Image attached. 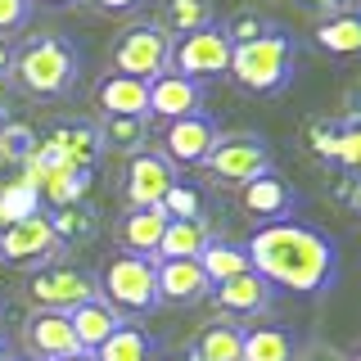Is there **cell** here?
Here are the masks:
<instances>
[{
  "label": "cell",
  "instance_id": "cell-1",
  "mask_svg": "<svg viewBox=\"0 0 361 361\" xmlns=\"http://www.w3.org/2000/svg\"><path fill=\"white\" fill-rule=\"evenodd\" d=\"M248 267L267 280L271 289H293L302 298H316L334 285V244L325 235H316L312 226L298 221H267L253 231V240L244 244Z\"/></svg>",
  "mask_w": 361,
  "mask_h": 361
},
{
  "label": "cell",
  "instance_id": "cell-2",
  "mask_svg": "<svg viewBox=\"0 0 361 361\" xmlns=\"http://www.w3.org/2000/svg\"><path fill=\"white\" fill-rule=\"evenodd\" d=\"M293 63H298L293 37L267 23L262 37H253L244 45H231V68H226V73H231L244 90H253V95H276V90L289 86Z\"/></svg>",
  "mask_w": 361,
  "mask_h": 361
},
{
  "label": "cell",
  "instance_id": "cell-3",
  "mask_svg": "<svg viewBox=\"0 0 361 361\" xmlns=\"http://www.w3.org/2000/svg\"><path fill=\"white\" fill-rule=\"evenodd\" d=\"M77 68H82V59H77L73 41H63V37H32L14 54V68H9V73L18 77V86L27 90V95L54 99V95H63V90H73Z\"/></svg>",
  "mask_w": 361,
  "mask_h": 361
},
{
  "label": "cell",
  "instance_id": "cell-4",
  "mask_svg": "<svg viewBox=\"0 0 361 361\" xmlns=\"http://www.w3.org/2000/svg\"><path fill=\"white\" fill-rule=\"evenodd\" d=\"M99 298L118 316H140L158 307V285H154V257L140 253H113L104 271L95 276Z\"/></svg>",
  "mask_w": 361,
  "mask_h": 361
},
{
  "label": "cell",
  "instance_id": "cell-5",
  "mask_svg": "<svg viewBox=\"0 0 361 361\" xmlns=\"http://www.w3.org/2000/svg\"><path fill=\"white\" fill-rule=\"evenodd\" d=\"M172 68V37L158 23H135L113 41V73L135 77V82H154Z\"/></svg>",
  "mask_w": 361,
  "mask_h": 361
},
{
  "label": "cell",
  "instance_id": "cell-6",
  "mask_svg": "<svg viewBox=\"0 0 361 361\" xmlns=\"http://www.w3.org/2000/svg\"><path fill=\"white\" fill-rule=\"evenodd\" d=\"M203 167H208L217 180L244 185V180H253L257 172H271V149H267L262 135H253V131L217 135V145H212V154H208Z\"/></svg>",
  "mask_w": 361,
  "mask_h": 361
},
{
  "label": "cell",
  "instance_id": "cell-7",
  "mask_svg": "<svg viewBox=\"0 0 361 361\" xmlns=\"http://www.w3.org/2000/svg\"><path fill=\"white\" fill-rule=\"evenodd\" d=\"M27 298L37 302V312H73L82 302L99 298L95 289V276L90 271H77V267H41L37 276L27 280Z\"/></svg>",
  "mask_w": 361,
  "mask_h": 361
},
{
  "label": "cell",
  "instance_id": "cell-8",
  "mask_svg": "<svg viewBox=\"0 0 361 361\" xmlns=\"http://www.w3.org/2000/svg\"><path fill=\"white\" fill-rule=\"evenodd\" d=\"M231 68V41L221 27H203L190 37H172V73L190 77V82H208Z\"/></svg>",
  "mask_w": 361,
  "mask_h": 361
},
{
  "label": "cell",
  "instance_id": "cell-9",
  "mask_svg": "<svg viewBox=\"0 0 361 361\" xmlns=\"http://www.w3.org/2000/svg\"><path fill=\"white\" fill-rule=\"evenodd\" d=\"M59 235L50 231V221H45V212H32V217L23 221H9L5 231H0V257H5L9 267H41L50 262V257H59Z\"/></svg>",
  "mask_w": 361,
  "mask_h": 361
},
{
  "label": "cell",
  "instance_id": "cell-10",
  "mask_svg": "<svg viewBox=\"0 0 361 361\" xmlns=\"http://www.w3.org/2000/svg\"><path fill=\"white\" fill-rule=\"evenodd\" d=\"M217 122L195 113V118H176V122H163V158L172 167H203L217 145Z\"/></svg>",
  "mask_w": 361,
  "mask_h": 361
},
{
  "label": "cell",
  "instance_id": "cell-11",
  "mask_svg": "<svg viewBox=\"0 0 361 361\" xmlns=\"http://www.w3.org/2000/svg\"><path fill=\"white\" fill-rule=\"evenodd\" d=\"M293 203H298V195H293V185L276 167H271V172H257L253 180L240 185V208H244V217H253V221H289Z\"/></svg>",
  "mask_w": 361,
  "mask_h": 361
},
{
  "label": "cell",
  "instance_id": "cell-12",
  "mask_svg": "<svg viewBox=\"0 0 361 361\" xmlns=\"http://www.w3.org/2000/svg\"><path fill=\"white\" fill-rule=\"evenodd\" d=\"M172 185H176V167L167 163L163 154H154V149L131 154V163H127V199H131V208H158Z\"/></svg>",
  "mask_w": 361,
  "mask_h": 361
},
{
  "label": "cell",
  "instance_id": "cell-13",
  "mask_svg": "<svg viewBox=\"0 0 361 361\" xmlns=\"http://www.w3.org/2000/svg\"><path fill=\"white\" fill-rule=\"evenodd\" d=\"M154 285L158 302H176V307H195L208 298V276H203L199 257H172V262H154Z\"/></svg>",
  "mask_w": 361,
  "mask_h": 361
},
{
  "label": "cell",
  "instance_id": "cell-14",
  "mask_svg": "<svg viewBox=\"0 0 361 361\" xmlns=\"http://www.w3.org/2000/svg\"><path fill=\"white\" fill-rule=\"evenodd\" d=\"M195 113H203V82H190L172 68L149 82V118L176 122V118H195Z\"/></svg>",
  "mask_w": 361,
  "mask_h": 361
},
{
  "label": "cell",
  "instance_id": "cell-15",
  "mask_svg": "<svg viewBox=\"0 0 361 361\" xmlns=\"http://www.w3.org/2000/svg\"><path fill=\"white\" fill-rule=\"evenodd\" d=\"M23 338H27L32 361H59L68 353H77V334L63 312H32L27 325H23Z\"/></svg>",
  "mask_w": 361,
  "mask_h": 361
},
{
  "label": "cell",
  "instance_id": "cell-16",
  "mask_svg": "<svg viewBox=\"0 0 361 361\" xmlns=\"http://www.w3.org/2000/svg\"><path fill=\"white\" fill-rule=\"evenodd\" d=\"M95 109L104 118H145L149 113V82H135V77L109 73L95 86Z\"/></svg>",
  "mask_w": 361,
  "mask_h": 361
},
{
  "label": "cell",
  "instance_id": "cell-17",
  "mask_svg": "<svg viewBox=\"0 0 361 361\" xmlns=\"http://www.w3.org/2000/svg\"><path fill=\"white\" fill-rule=\"evenodd\" d=\"M212 302H217L221 312H231V316H248V312H262L271 307V298H276V289L267 285L257 271H244V276H231V280H221V285H212Z\"/></svg>",
  "mask_w": 361,
  "mask_h": 361
},
{
  "label": "cell",
  "instance_id": "cell-18",
  "mask_svg": "<svg viewBox=\"0 0 361 361\" xmlns=\"http://www.w3.org/2000/svg\"><path fill=\"white\" fill-rule=\"evenodd\" d=\"M167 231V212L163 208H127L118 221V240H122V253H140V257H154L158 253V240Z\"/></svg>",
  "mask_w": 361,
  "mask_h": 361
},
{
  "label": "cell",
  "instance_id": "cell-19",
  "mask_svg": "<svg viewBox=\"0 0 361 361\" xmlns=\"http://www.w3.org/2000/svg\"><path fill=\"white\" fill-rule=\"evenodd\" d=\"M68 325H73V334H77V348H82V353H95V348L122 325V316L113 312L104 298H90V302L68 312Z\"/></svg>",
  "mask_w": 361,
  "mask_h": 361
},
{
  "label": "cell",
  "instance_id": "cell-20",
  "mask_svg": "<svg viewBox=\"0 0 361 361\" xmlns=\"http://www.w3.org/2000/svg\"><path fill=\"white\" fill-rule=\"evenodd\" d=\"M158 14H163L158 27H163L167 37H190V32L217 27V5H212V0H163Z\"/></svg>",
  "mask_w": 361,
  "mask_h": 361
},
{
  "label": "cell",
  "instance_id": "cell-21",
  "mask_svg": "<svg viewBox=\"0 0 361 361\" xmlns=\"http://www.w3.org/2000/svg\"><path fill=\"white\" fill-rule=\"evenodd\" d=\"M208 240H212V231H208V221H203V217H199V221H167L163 240H158L154 262H172V257H199Z\"/></svg>",
  "mask_w": 361,
  "mask_h": 361
},
{
  "label": "cell",
  "instance_id": "cell-22",
  "mask_svg": "<svg viewBox=\"0 0 361 361\" xmlns=\"http://www.w3.org/2000/svg\"><path fill=\"white\" fill-rule=\"evenodd\" d=\"M154 353H158L154 338L145 334L140 325H127V321H122L118 330H113L104 343L95 348V361H154Z\"/></svg>",
  "mask_w": 361,
  "mask_h": 361
},
{
  "label": "cell",
  "instance_id": "cell-23",
  "mask_svg": "<svg viewBox=\"0 0 361 361\" xmlns=\"http://www.w3.org/2000/svg\"><path fill=\"white\" fill-rule=\"evenodd\" d=\"M199 267H203V276H208V285H221V280H231V276H244V271H253V267H248L244 244L217 240V235H212V240L203 244Z\"/></svg>",
  "mask_w": 361,
  "mask_h": 361
},
{
  "label": "cell",
  "instance_id": "cell-24",
  "mask_svg": "<svg viewBox=\"0 0 361 361\" xmlns=\"http://www.w3.org/2000/svg\"><path fill=\"white\" fill-rule=\"evenodd\" d=\"M293 334L280 325H262V330H244L240 361H293Z\"/></svg>",
  "mask_w": 361,
  "mask_h": 361
},
{
  "label": "cell",
  "instance_id": "cell-25",
  "mask_svg": "<svg viewBox=\"0 0 361 361\" xmlns=\"http://www.w3.org/2000/svg\"><path fill=\"white\" fill-rule=\"evenodd\" d=\"M240 343H244V330L231 321H217V325H203L199 338H195V361H240Z\"/></svg>",
  "mask_w": 361,
  "mask_h": 361
},
{
  "label": "cell",
  "instance_id": "cell-26",
  "mask_svg": "<svg viewBox=\"0 0 361 361\" xmlns=\"http://www.w3.org/2000/svg\"><path fill=\"white\" fill-rule=\"evenodd\" d=\"M316 45L330 54H357L361 45V23L353 9H343V14H330L325 23H316Z\"/></svg>",
  "mask_w": 361,
  "mask_h": 361
},
{
  "label": "cell",
  "instance_id": "cell-27",
  "mask_svg": "<svg viewBox=\"0 0 361 361\" xmlns=\"http://www.w3.org/2000/svg\"><path fill=\"white\" fill-rule=\"evenodd\" d=\"M99 131V149H113V154H140L145 140H149V127L145 118H104Z\"/></svg>",
  "mask_w": 361,
  "mask_h": 361
},
{
  "label": "cell",
  "instance_id": "cell-28",
  "mask_svg": "<svg viewBox=\"0 0 361 361\" xmlns=\"http://www.w3.org/2000/svg\"><path fill=\"white\" fill-rule=\"evenodd\" d=\"M32 212H41V195H37L32 180H14V185L0 190V226L23 221V217H32Z\"/></svg>",
  "mask_w": 361,
  "mask_h": 361
},
{
  "label": "cell",
  "instance_id": "cell-29",
  "mask_svg": "<svg viewBox=\"0 0 361 361\" xmlns=\"http://www.w3.org/2000/svg\"><path fill=\"white\" fill-rule=\"evenodd\" d=\"M45 221H50V231L59 235V244L68 240H90V212L82 208V203H63V208H54V212H45Z\"/></svg>",
  "mask_w": 361,
  "mask_h": 361
},
{
  "label": "cell",
  "instance_id": "cell-30",
  "mask_svg": "<svg viewBox=\"0 0 361 361\" xmlns=\"http://www.w3.org/2000/svg\"><path fill=\"white\" fill-rule=\"evenodd\" d=\"M59 145H63V158L73 167H90L99 154V131L95 127H68V131H59Z\"/></svg>",
  "mask_w": 361,
  "mask_h": 361
},
{
  "label": "cell",
  "instance_id": "cell-31",
  "mask_svg": "<svg viewBox=\"0 0 361 361\" xmlns=\"http://www.w3.org/2000/svg\"><path fill=\"white\" fill-rule=\"evenodd\" d=\"M32 149H37V131L27 122H0V163L18 167V163H27Z\"/></svg>",
  "mask_w": 361,
  "mask_h": 361
},
{
  "label": "cell",
  "instance_id": "cell-32",
  "mask_svg": "<svg viewBox=\"0 0 361 361\" xmlns=\"http://www.w3.org/2000/svg\"><path fill=\"white\" fill-rule=\"evenodd\" d=\"M158 208L167 212V221H199V217H203V195H199V185L176 180V185L163 195V203H158Z\"/></svg>",
  "mask_w": 361,
  "mask_h": 361
},
{
  "label": "cell",
  "instance_id": "cell-33",
  "mask_svg": "<svg viewBox=\"0 0 361 361\" xmlns=\"http://www.w3.org/2000/svg\"><path fill=\"white\" fill-rule=\"evenodd\" d=\"M334 163H343L348 172H357V163H361V135L353 122L343 131H334Z\"/></svg>",
  "mask_w": 361,
  "mask_h": 361
},
{
  "label": "cell",
  "instance_id": "cell-34",
  "mask_svg": "<svg viewBox=\"0 0 361 361\" xmlns=\"http://www.w3.org/2000/svg\"><path fill=\"white\" fill-rule=\"evenodd\" d=\"M221 32H226V41H231V45H244V41L262 37V32H267V23L257 18V14H240V18H231V23H226Z\"/></svg>",
  "mask_w": 361,
  "mask_h": 361
},
{
  "label": "cell",
  "instance_id": "cell-35",
  "mask_svg": "<svg viewBox=\"0 0 361 361\" xmlns=\"http://www.w3.org/2000/svg\"><path fill=\"white\" fill-rule=\"evenodd\" d=\"M32 18V0H0V37L18 32Z\"/></svg>",
  "mask_w": 361,
  "mask_h": 361
},
{
  "label": "cell",
  "instance_id": "cell-36",
  "mask_svg": "<svg viewBox=\"0 0 361 361\" xmlns=\"http://www.w3.org/2000/svg\"><path fill=\"white\" fill-rule=\"evenodd\" d=\"M293 361H353V357H343L330 343H312V348H302V353H293Z\"/></svg>",
  "mask_w": 361,
  "mask_h": 361
},
{
  "label": "cell",
  "instance_id": "cell-37",
  "mask_svg": "<svg viewBox=\"0 0 361 361\" xmlns=\"http://www.w3.org/2000/svg\"><path fill=\"white\" fill-rule=\"evenodd\" d=\"M90 5H95L99 14H135L145 0H90Z\"/></svg>",
  "mask_w": 361,
  "mask_h": 361
},
{
  "label": "cell",
  "instance_id": "cell-38",
  "mask_svg": "<svg viewBox=\"0 0 361 361\" xmlns=\"http://www.w3.org/2000/svg\"><path fill=\"white\" fill-rule=\"evenodd\" d=\"M312 140H316V154H321V158H330V163H334V127H316V135H312Z\"/></svg>",
  "mask_w": 361,
  "mask_h": 361
},
{
  "label": "cell",
  "instance_id": "cell-39",
  "mask_svg": "<svg viewBox=\"0 0 361 361\" xmlns=\"http://www.w3.org/2000/svg\"><path fill=\"white\" fill-rule=\"evenodd\" d=\"M9 68H14V50H9V45H5V41H0V77H5V73H9Z\"/></svg>",
  "mask_w": 361,
  "mask_h": 361
},
{
  "label": "cell",
  "instance_id": "cell-40",
  "mask_svg": "<svg viewBox=\"0 0 361 361\" xmlns=\"http://www.w3.org/2000/svg\"><path fill=\"white\" fill-rule=\"evenodd\" d=\"M302 5H312V9H325V14H334V9H338V0H302Z\"/></svg>",
  "mask_w": 361,
  "mask_h": 361
},
{
  "label": "cell",
  "instance_id": "cell-41",
  "mask_svg": "<svg viewBox=\"0 0 361 361\" xmlns=\"http://www.w3.org/2000/svg\"><path fill=\"white\" fill-rule=\"evenodd\" d=\"M59 361H95V353H82V348H77V353H68V357H59Z\"/></svg>",
  "mask_w": 361,
  "mask_h": 361
},
{
  "label": "cell",
  "instance_id": "cell-42",
  "mask_svg": "<svg viewBox=\"0 0 361 361\" xmlns=\"http://www.w3.org/2000/svg\"><path fill=\"white\" fill-rule=\"evenodd\" d=\"M32 5H37V0H32ZM41 5H73V0H41Z\"/></svg>",
  "mask_w": 361,
  "mask_h": 361
},
{
  "label": "cell",
  "instance_id": "cell-43",
  "mask_svg": "<svg viewBox=\"0 0 361 361\" xmlns=\"http://www.w3.org/2000/svg\"><path fill=\"white\" fill-rule=\"evenodd\" d=\"M0 361H9V348L5 343H0Z\"/></svg>",
  "mask_w": 361,
  "mask_h": 361
},
{
  "label": "cell",
  "instance_id": "cell-44",
  "mask_svg": "<svg viewBox=\"0 0 361 361\" xmlns=\"http://www.w3.org/2000/svg\"><path fill=\"white\" fill-rule=\"evenodd\" d=\"M9 361H14V357H9ZM18 361H32V357H18Z\"/></svg>",
  "mask_w": 361,
  "mask_h": 361
},
{
  "label": "cell",
  "instance_id": "cell-45",
  "mask_svg": "<svg viewBox=\"0 0 361 361\" xmlns=\"http://www.w3.org/2000/svg\"><path fill=\"white\" fill-rule=\"evenodd\" d=\"M172 361H185V357H172Z\"/></svg>",
  "mask_w": 361,
  "mask_h": 361
},
{
  "label": "cell",
  "instance_id": "cell-46",
  "mask_svg": "<svg viewBox=\"0 0 361 361\" xmlns=\"http://www.w3.org/2000/svg\"><path fill=\"white\" fill-rule=\"evenodd\" d=\"M0 122H5V118H0Z\"/></svg>",
  "mask_w": 361,
  "mask_h": 361
}]
</instances>
